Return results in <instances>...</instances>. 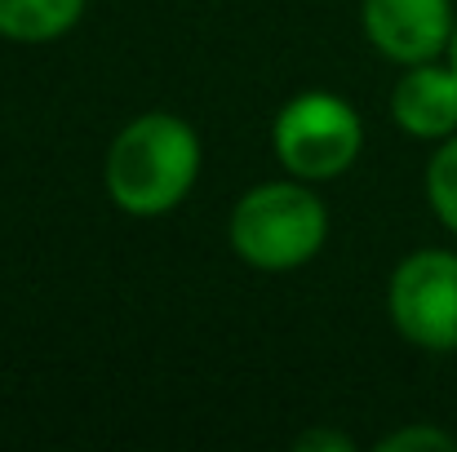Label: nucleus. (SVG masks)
<instances>
[{
	"label": "nucleus",
	"instance_id": "nucleus-1",
	"mask_svg": "<svg viewBox=\"0 0 457 452\" xmlns=\"http://www.w3.org/2000/svg\"><path fill=\"white\" fill-rule=\"evenodd\" d=\"M195 173H200L195 129L178 116L152 111V116L129 120L116 134L103 182L116 209L134 218H160L187 200V191L195 186Z\"/></svg>",
	"mask_w": 457,
	"mask_h": 452
},
{
	"label": "nucleus",
	"instance_id": "nucleus-2",
	"mask_svg": "<svg viewBox=\"0 0 457 452\" xmlns=\"http://www.w3.org/2000/svg\"><path fill=\"white\" fill-rule=\"evenodd\" d=\"M328 235L324 204L298 182H267L231 209V249L258 271H294Z\"/></svg>",
	"mask_w": 457,
	"mask_h": 452
},
{
	"label": "nucleus",
	"instance_id": "nucleus-3",
	"mask_svg": "<svg viewBox=\"0 0 457 452\" xmlns=\"http://www.w3.org/2000/svg\"><path fill=\"white\" fill-rule=\"evenodd\" d=\"M360 143H364L360 116L337 94H320V89L298 94L276 116V155L294 177L306 182L346 173L360 155Z\"/></svg>",
	"mask_w": 457,
	"mask_h": 452
},
{
	"label": "nucleus",
	"instance_id": "nucleus-4",
	"mask_svg": "<svg viewBox=\"0 0 457 452\" xmlns=\"http://www.w3.org/2000/svg\"><path fill=\"white\" fill-rule=\"evenodd\" d=\"M391 324L422 350H457V253L422 249L404 258L386 289Z\"/></svg>",
	"mask_w": 457,
	"mask_h": 452
},
{
	"label": "nucleus",
	"instance_id": "nucleus-5",
	"mask_svg": "<svg viewBox=\"0 0 457 452\" xmlns=\"http://www.w3.org/2000/svg\"><path fill=\"white\" fill-rule=\"evenodd\" d=\"M364 36L391 62H431L453 40V9L449 0H364L360 9Z\"/></svg>",
	"mask_w": 457,
	"mask_h": 452
},
{
	"label": "nucleus",
	"instance_id": "nucleus-6",
	"mask_svg": "<svg viewBox=\"0 0 457 452\" xmlns=\"http://www.w3.org/2000/svg\"><path fill=\"white\" fill-rule=\"evenodd\" d=\"M391 116L404 134L413 138H453L457 134V67L436 62H413L395 94H391Z\"/></svg>",
	"mask_w": 457,
	"mask_h": 452
},
{
	"label": "nucleus",
	"instance_id": "nucleus-7",
	"mask_svg": "<svg viewBox=\"0 0 457 452\" xmlns=\"http://www.w3.org/2000/svg\"><path fill=\"white\" fill-rule=\"evenodd\" d=\"M85 13V0H0V36L18 45H45L67 36Z\"/></svg>",
	"mask_w": 457,
	"mask_h": 452
},
{
	"label": "nucleus",
	"instance_id": "nucleus-8",
	"mask_svg": "<svg viewBox=\"0 0 457 452\" xmlns=\"http://www.w3.org/2000/svg\"><path fill=\"white\" fill-rule=\"evenodd\" d=\"M427 200H431L436 218L457 235V134L445 138L427 164Z\"/></svg>",
	"mask_w": 457,
	"mask_h": 452
},
{
	"label": "nucleus",
	"instance_id": "nucleus-9",
	"mask_svg": "<svg viewBox=\"0 0 457 452\" xmlns=\"http://www.w3.org/2000/svg\"><path fill=\"white\" fill-rule=\"evenodd\" d=\"M413 448L453 452L457 440L453 435H445V431H436V426H409V431H395V435H386V440L378 444V452H413Z\"/></svg>",
	"mask_w": 457,
	"mask_h": 452
},
{
	"label": "nucleus",
	"instance_id": "nucleus-10",
	"mask_svg": "<svg viewBox=\"0 0 457 452\" xmlns=\"http://www.w3.org/2000/svg\"><path fill=\"white\" fill-rule=\"evenodd\" d=\"M294 448H303V452H311V448H337V452H351V440H342V435H328V431H315V435H303Z\"/></svg>",
	"mask_w": 457,
	"mask_h": 452
},
{
	"label": "nucleus",
	"instance_id": "nucleus-11",
	"mask_svg": "<svg viewBox=\"0 0 457 452\" xmlns=\"http://www.w3.org/2000/svg\"><path fill=\"white\" fill-rule=\"evenodd\" d=\"M449 58H453V67H457V27H453V40H449Z\"/></svg>",
	"mask_w": 457,
	"mask_h": 452
}]
</instances>
